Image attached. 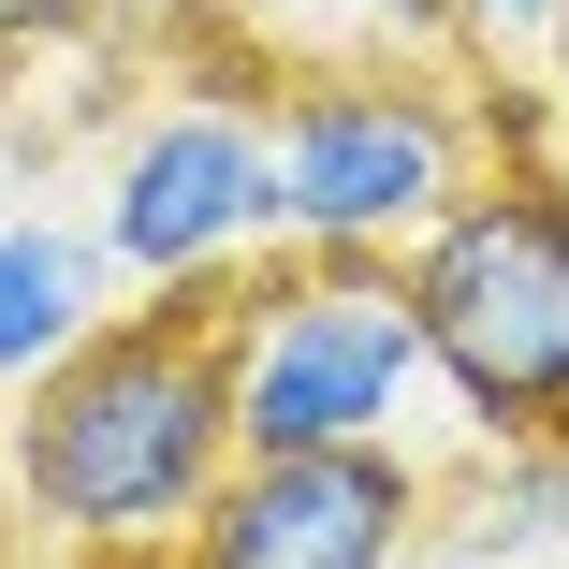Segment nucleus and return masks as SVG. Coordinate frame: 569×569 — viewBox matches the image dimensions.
Here are the masks:
<instances>
[{"label": "nucleus", "instance_id": "nucleus-1", "mask_svg": "<svg viewBox=\"0 0 569 569\" xmlns=\"http://www.w3.org/2000/svg\"><path fill=\"white\" fill-rule=\"evenodd\" d=\"M234 278H176L161 307H102L0 409V497L59 555H176L234 482Z\"/></svg>", "mask_w": 569, "mask_h": 569}, {"label": "nucleus", "instance_id": "nucleus-2", "mask_svg": "<svg viewBox=\"0 0 569 569\" xmlns=\"http://www.w3.org/2000/svg\"><path fill=\"white\" fill-rule=\"evenodd\" d=\"M395 278L423 307L438 395L482 423V452H526V438L569 452V176L555 161L468 176L395 249Z\"/></svg>", "mask_w": 569, "mask_h": 569}, {"label": "nucleus", "instance_id": "nucleus-3", "mask_svg": "<svg viewBox=\"0 0 569 569\" xmlns=\"http://www.w3.org/2000/svg\"><path fill=\"white\" fill-rule=\"evenodd\" d=\"M423 307L395 263L366 249H292L249 307H234V438L249 452H351L395 438L423 395Z\"/></svg>", "mask_w": 569, "mask_h": 569}, {"label": "nucleus", "instance_id": "nucleus-4", "mask_svg": "<svg viewBox=\"0 0 569 569\" xmlns=\"http://www.w3.org/2000/svg\"><path fill=\"white\" fill-rule=\"evenodd\" d=\"M263 132H278V234L292 249L395 263L423 219L482 176V118L438 73H409V59H380V73H292Z\"/></svg>", "mask_w": 569, "mask_h": 569}, {"label": "nucleus", "instance_id": "nucleus-5", "mask_svg": "<svg viewBox=\"0 0 569 569\" xmlns=\"http://www.w3.org/2000/svg\"><path fill=\"white\" fill-rule=\"evenodd\" d=\"M423 540H438V468H409V438H351V452H234L176 569H409Z\"/></svg>", "mask_w": 569, "mask_h": 569}, {"label": "nucleus", "instance_id": "nucleus-6", "mask_svg": "<svg viewBox=\"0 0 569 569\" xmlns=\"http://www.w3.org/2000/svg\"><path fill=\"white\" fill-rule=\"evenodd\" d=\"M278 234V132L249 118L234 88H190L161 102V118L118 147V176H102V263L176 292V278H219L234 249Z\"/></svg>", "mask_w": 569, "mask_h": 569}, {"label": "nucleus", "instance_id": "nucleus-7", "mask_svg": "<svg viewBox=\"0 0 569 569\" xmlns=\"http://www.w3.org/2000/svg\"><path fill=\"white\" fill-rule=\"evenodd\" d=\"M88 321H102V249L59 219H0V395H30Z\"/></svg>", "mask_w": 569, "mask_h": 569}, {"label": "nucleus", "instance_id": "nucleus-8", "mask_svg": "<svg viewBox=\"0 0 569 569\" xmlns=\"http://www.w3.org/2000/svg\"><path fill=\"white\" fill-rule=\"evenodd\" d=\"M438 526H452V555H511V569H540V555L569 540V452H555V438L482 452V482L438 497Z\"/></svg>", "mask_w": 569, "mask_h": 569}, {"label": "nucleus", "instance_id": "nucleus-9", "mask_svg": "<svg viewBox=\"0 0 569 569\" xmlns=\"http://www.w3.org/2000/svg\"><path fill=\"white\" fill-rule=\"evenodd\" d=\"M118 0H0V59H30V44H88Z\"/></svg>", "mask_w": 569, "mask_h": 569}, {"label": "nucleus", "instance_id": "nucleus-10", "mask_svg": "<svg viewBox=\"0 0 569 569\" xmlns=\"http://www.w3.org/2000/svg\"><path fill=\"white\" fill-rule=\"evenodd\" d=\"M366 16H380L395 44H438V30H468V16H452V0H366Z\"/></svg>", "mask_w": 569, "mask_h": 569}, {"label": "nucleus", "instance_id": "nucleus-11", "mask_svg": "<svg viewBox=\"0 0 569 569\" xmlns=\"http://www.w3.org/2000/svg\"><path fill=\"white\" fill-rule=\"evenodd\" d=\"M452 16H468V30H540L555 0H452Z\"/></svg>", "mask_w": 569, "mask_h": 569}, {"label": "nucleus", "instance_id": "nucleus-12", "mask_svg": "<svg viewBox=\"0 0 569 569\" xmlns=\"http://www.w3.org/2000/svg\"><path fill=\"white\" fill-rule=\"evenodd\" d=\"M540 44H555V102H569V0H555V16H540Z\"/></svg>", "mask_w": 569, "mask_h": 569}, {"label": "nucleus", "instance_id": "nucleus-13", "mask_svg": "<svg viewBox=\"0 0 569 569\" xmlns=\"http://www.w3.org/2000/svg\"><path fill=\"white\" fill-rule=\"evenodd\" d=\"M73 569H176V555H73Z\"/></svg>", "mask_w": 569, "mask_h": 569}, {"label": "nucleus", "instance_id": "nucleus-14", "mask_svg": "<svg viewBox=\"0 0 569 569\" xmlns=\"http://www.w3.org/2000/svg\"><path fill=\"white\" fill-rule=\"evenodd\" d=\"M0 569H44V555H0Z\"/></svg>", "mask_w": 569, "mask_h": 569}, {"label": "nucleus", "instance_id": "nucleus-15", "mask_svg": "<svg viewBox=\"0 0 569 569\" xmlns=\"http://www.w3.org/2000/svg\"><path fill=\"white\" fill-rule=\"evenodd\" d=\"M540 569H555V555H540Z\"/></svg>", "mask_w": 569, "mask_h": 569}]
</instances>
